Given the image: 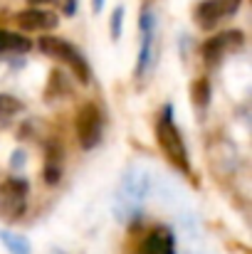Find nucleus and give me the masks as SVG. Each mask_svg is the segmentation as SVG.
<instances>
[{"label": "nucleus", "mask_w": 252, "mask_h": 254, "mask_svg": "<svg viewBox=\"0 0 252 254\" xmlns=\"http://www.w3.org/2000/svg\"><path fill=\"white\" fill-rule=\"evenodd\" d=\"M156 141L161 146V153L166 156V161L178 168L183 175H190V161H188V148H185V141L173 121V109L166 106L156 121Z\"/></svg>", "instance_id": "nucleus-1"}, {"label": "nucleus", "mask_w": 252, "mask_h": 254, "mask_svg": "<svg viewBox=\"0 0 252 254\" xmlns=\"http://www.w3.org/2000/svg\"><path fill=\"white\" fill-rule=\"evenodd\" d=\"M37 47H40L47 57L60 60L62 64H67L70 72H72L82 84H89V82H91V67H89L86 57H84L72 42H67V40H62V37H55V35H45V37H40Z\"/></svg>", "instance_id": "nucleus-2"}, {"label": "nucleus", "mask_w": 252, "mask_h": 254, "mask_svg": "<svg viewBox=\"0 0 252 254\" xmlns=\"http://www.w3.org/2000/svg\"><path fill=\"white\" fill-rule=\"evenodd\" d=\"M75 133L84 151H91L94 146H99L104 136V114L96 104H84L80 109L75 119Z\"/></svg>", "instance_id": "nucleus-3"}, {"label": "nucleus", "mask_w": 252, "mask_h": 254, "mask_svg": "<svg viewBox=\"0 0 252 254\" xmlns=\"http://www.w3.org/2000/svg\"><path fill=\"white\" fill-rule=\"evenodd\" d=\"M27 192L30 185L22 178H7L0 183V217L17 220L27 210Z\"/></svg>", "instance_id": "nucleus-4"}, {"label": "nucleus", "mask_w": 252, "mask_h": 254, "mask_svg": "<svg viewBox=\"0 0 252 254\" xmlns=\"http://www.w3.org/2000/svg\"><path fill=\"white\" fill-rule=\"evenodd\" d=\"M141 50H139V64H136V74L139 79H146L149 72L154 69V52H156V15L151 12V7L146 5L141 12Z\"/></svg>", "instance_id": "nucleus-5"}, {"label": "nucleus", "mask_w": 252, "mask_h": 254, "mask_svg": "<svg viewBox=\"0 0 252 254\" xmlns=\"http://www.w3.org/2000/svg\"><path fill=\"white\" fill-rule=\"evenodd\" d=\"M240 5H243V0H203L195 7V22H198L200 30L210 32L220 22L230 20L240 10Z\"/></svg>", "instance_id": "nucleus-6"}, {"label": "nucleus", "mask_w": 252, "mask_h": 254, "mask_svg": "<svg viewBox=\"0 0 252 254\" xmlns=\"http://www.w3.org/2000/svg\"><path fill=\"white\" fill-rule=\"evenodd\" d=\"M245 37L240 30H228V32H220V35H213L205 45H203V57L208 64H218L225 55H230L233 50L243 47Z\"/></svg>", "instance_id": "nucleus-7"}, {"label": "nucleus", "mask_w": 252, "mask_h": 254, "mask_svg": "<svg viewBox=\"0 0 252 254\" xmlns=\"http://www.w3.org/2000/svg\"><path fill=\"white\" fill-rule=\"evenodd\" d=\"M60 22V17L50 10H42V7H25L20 12H15V25L22 30V32H50L55 30Z\"/></svg>", "instance_id": "nucleus-8"}, {"label": "nucleus", "mask_w": 252, "mask_h": 254, "mask_svg": "<svg viewBox=\"0 0 252 254\" xmlns=\"http://www.w3.org/2000/svg\"><path fill=\"white\" fill-rule=\"evenodd\" d=\"M136 254H175V237H173V232H168L166 227L151 230L141 240Z\"/></svg>", "instance_id": "nucleus-9"}, {"label": "nucleus", "mask_w": 252, "mask_h": 254, "mask_svg": "<svg viewBox=\"0 0 252 254\" xmlns=\"http://www.w3.org/2000/svg\"><path fill=\"white\" fill-rule=\"evenodd\" d=\"M30 50H32V40H27L25 35L0 30V55H25Z\"/></svg>", "instance_id": "nucleus-10"}, {"label": "nucleus", "mask_w": 252, "mask_h": 254, "mask_svg": "<svg viewBox=\"0 0 252 254\" xmlns=\"http://www.w3.org/2000/svg\"><path fill=\"white\" fill-rule=\"evenodd\" d=\"M0 242L7 247V252L10 254H30V242L22 237V235H17V232H7V230H2L0 232Z\"/></svg>", "instance_id": "nucleus-11"}, {"label": "nucleus", "mask_w": 252, "mask_h": 254, "mask_svg": "<svg viewBox=\"0 0 252 254\" xmlns=\"http://www.w3.org/2000/svg\"><path fill=\"white\" fill-rule=\"evenodd\" d=\"M25 104L20 99H15L12 94H0V121L15 119L17 114H22Z\"/></svg>", "instance_id": "nucleus-12"}, {"label": "nucleus", "mask_w": 252, "mask_h": 254, "mask_svg": "<svg viewBox=\"0 0 252 254\" xmlns=\"http://www.w3.org/2000/svg\"><path fill=\"white\" fill-rule=\"evenodd\" d=\"M190 99H193L200 109L208 106V101H210V84H208V79L193 82V86H190Z\"/></svg>", "instance_id": "nucleus-13"}, {"label": "nucleus", "mask_w": 252, "mask_h": 254, "mask_svg": "<svg viewBox=\"0 0 252 254\" xmlns=\"http://www.w3.org/2000/svg\"><path fill=\"white\" fill-rule=\"evenodd\" d=\"M121 22H124V7H116L111 15V37L114 40L121 37Z\"/></svg>", "instance_id": "nucleus-14"}, {"label": "nucleus", "mask_w": 252, "mask_h": 254, "mask_svg": "<svg viewBox=\"0 0 252 254\" xmlns=\"http://www.w3.org/2000/svg\"><path fill=\"white\" fill-rule=\"evenodd\" d=\"M50 2H57V0H27V5H50Z\"/></svg>", "instance_id": "nucleus-15"}, {"label": "nucleus", "mask_w": 252, "mask_h": 254, "mask_svg": "<svg viewBox=\"0 0 252 254\" xmlns=\"http://www.w3.org/2000/svg\"><path fill=\"white\" fill-rule=\"evenodd\" d=\"M101 7H104V0H94V10H96V12H99V10H101Z\"/></svg>", "instance_id": "nucleus-16"}]
</instances>
